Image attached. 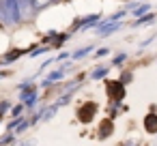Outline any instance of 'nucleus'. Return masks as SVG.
<instances>
[{
	"mask_svg": "<svg viewBox=\"0 0 157 146\" xmlns=\"http://www.w3.org/2000/svg\"><path fill=\"white\" fill-rule=\"evenodd\" d=\"M0 22L7 26H17L22 22V13L15 0H2V20Z\"/></svg>",
	"mask_w": 157,
	"mask_h": 146,
	"instance_id": "f257e3e1",
	"label": "nucleus"
},
{
	"mask_svg": "<svg viewBox=\"0 0 157 146\" xmlns=\"http://www.w3.org/2000/svg\"><path fill=\"white\" fill-rule=\"evenodd\" d=\"M118 28H121V24H116V22H112L110 26H108V24H103V26L99 28V37H108L110 32H114V30H118Z\"/></svg>",
	"mask_w": 157,
	"mask_h": 146,
	"instance_id": "f03ea898",
	"label": "nucleus"
},
{
	"mask_svg": "<svg viewBox=\"0 0 157 146\" xmlns=\"http://www.w3.org/2000/svg\"><path fill=\"white\" fill-rule=\"evenodd\" d=\"M153 13H146V15H142V17H138L136 20V26H142V24H148V22H153Z\"/></svg>",
	"mask_w": 157,
	"mask_h": 146,
	"instance_id": "7ed1b4c3",
	"label": "nucleus"
},
{
	"mask_svg": "<svg viewBox=\"0 0 157 146\" xmlns=\"http://www.w3.org/2000/svg\"><path fill=\"white\" fill-rule=\"evenodd\" d=\"M90 52V47H82V50H78L75 54H73V60H78V58H82V56H86Z\"/></svg>",
	"mask_w": 157,
	"mask_h": 146,
	"instance_id": "20e7f679",
	"label": "nucleus"
},
{
	"mask_svg": "<svg viewBox=\"0 0 157 146\" xmlns=\"http://www.w3.org/2000/svg\"><path fill=\"white\" fill-rule=\"evenodd\" d=\"M105 73H108V69H105V67H99V69L93 73V77H95V80H99V77H103Z\"/></svg>",
	"mask_w": 157,
	"mask_h": 146,
	"instance_id": "39448f33",
	"label": "nucleus"
},
{
	"mask_svg": "<svg viewBox=\"0 0 157 146\" xmlns=\"http://www.w3.org/2000/svg\"><path fill=\"white\" fill-rule=\"evenodd\" d=\"M148 13V5H144V7H140V9H136V17H142V15H146Z\"/></svg>",
	"mask_w": 157,
	"mask_h": 146,
	"instance_id": "423d86ee",
	"label": "nucleus"
},
{
	"mask_svg": "<svg viewBox=\"0 0 157 146\" xmlns=\"http://www.w3.org/2000/svg\"><path fill=\"white\" fill-rule=\"evenodd\" d=\"M108 52H110V50H108V47H101V50H99V52H97V56H105V54H108Z\"/></svg>",
	"mask_w": 157,
	"mask_h": 146,
	"instance_id": "0eeeda50",
	"label": "nucleus"
},
{
	"mask_svg": "<svg viewBox=\"0 0 157 146\" xmlns=\"http://www.w3.org/2000/svg\"><path fill=\"white\" fill-rule=\"evenodd\" d=\"M0 20H2V0H0Z\"/></svg>",
	"mask_w": 157,
	"mask_h": 146,
	"instance_id": "6e6552de",
	"label": "nucleus"
},
{
	"mask_svg": "<svg viewBox=\"0 0 157 146\" xmlns=\"http://www.w3.org/2000/svg\"><path fill=\"white\" fill-rule=\"evenodd\" d=\"M30 5H33V7H37V0H30Z\"/></svg>",
	"mask_w": 157,
	"mask_h": 146,
	"instance_id": "1a4fd4ad",
	"label": "nucleus"
}]
</instances>
